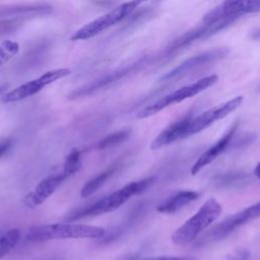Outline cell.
I'll list each match as a JSON object with an SVG mask.
<instances>
[{"instance_id":"1","label":"cell","mask_w":260,"mask_h":260,"mask_svg":"<svg viewBox=\"0 0 260 260\" xmlns=\"http://www.w3.org/2000/svg\"><path fill=\"white\" fill-rule=\"evenodd\" d=\"M155 181L154 177H148L139 181L128 183L121 189L107 195L91 205L79 209L72 213L68 218L70 220H77L84 217H91L116 210L131 197L145 192Z\"/></svg>"},{"instance_id":"2","label":"cell","mask_w":260,"mask_h":260,"mask_svg":"<svg viewBox=\"0 0 260 260\" xmlns=\"http://www.w3.org/2000/svg\"><path fill=\"white\" fill-rule=\"evenodd\" d=\"M106 230L101 226L81 223H50L28 229L26 239L29 242H45L58 239H102Z\"/></svg>"},{"instance_id":"3","label":"cell","mask_w":260,"mask_h":260,"mask_svg":"<svg viewBox=\"0 0 260 260\" xmlns=\"http://www.w3.org/2000/svg\"><path fill=\"white\" fill-rule=\"evenodd\" d=\"M221 211V204L216 199L209 198L196 213L173 233V243L178 246H184L194 242L202 232L219 217Z\"/></svg>"},{"instance_id":"4","label":"cell","mask_w":260,"mask_h":260,"mask_svg":"<svg viewBox=\"0 0 260 260\" xmlns=\"http://www.w3.org/2000/svg\"><path fill=\"white\" fill-rule=\"evenodd\" d=\"M217 78H218L217 75H208L201 79H198L197 81H195L193 83L184 85V86L166 94L165 96L158 99L157 101L148 105L147 107L143 108L140 112L137 113L136 117L139 119L148 118L150 116L157 114L158 112L162 111L164 109H166L172 105L181 103L186 99L195 96L198 93H200L201 91H203V90L207 89L208 87L212 86L213 84H215L217 81Z\"/></svg>"},{"instance_id":"5","label":"cell","mask_w":260,"mask_h":260,"mask_svg":"<svg viewBox=\"0 0 260 260\" xmlns=\"http://www.w3.org/2000/svg\"><path fill=\"white\" fill-rule=\"evenodd\" d=\"M146 0H130L128 2L122 3L119 6L112 9L110 12L95 18L94 20L86 23L79 29H77L71 36L72 41H83L88 40L107 28L113 26L114 24L122 21L125 17L130 15L138 6H140Z\"/></svg>"},{"instance_id":"6","label":"cell","mask_w":260,"mask_h":260,"mask_svg":"<svg viewBox=\"0 0 260 260\" xmlns=\"http://www.w3.org/2000/svg\"><path fill=\"white\" fill-rule=\"evenodd\" d=\"M71 73V71L67 68H59V69H53L50 71L45 72L43 75L40 77L32 79L28 82H25L14 89L4 93L1 98V102L4 104H9V103H15L22 101L26 98H29L39 91H41L44 87L47 85L68 76Z\"/></svg>"},{"instance_id":"7","label":"cell","mask_w":260,"mask_h":260,"mask_svg":"<svg viewBox=\"0 0 260 260\" xmlns=\"http://www.w3.org/2000/svg\"><path fill=\"white\" fill-rule=\"evenodd\" d=\"M260 0H224L219 5L206 13L203 22L228 20L235 22L239 17L259 11Z\"/></svg>"},{"instance_id":"8","label":"cell","mask_w":260,"mask_h":260,"mask_svg":"<svg viewBox=\"0 0 260 260\" xmlns=\"http://www.w3.org/2000/svg\"><path fill=\"white\" fill-rule=\"evenodd\" d=\"M260 214V203L257 202L246 209L239 211L231 216L226 217L224 220L219 222L213 230H211L206 236H204L201 240V244L220 241L224 239L226 236L232 234L235 230L239 229L240 226L244 225L250 220H253L259 217Z\"/></svg>"},{"instance_id":"9","label":"cell","mask_w":260,"mask_h":260,"mask_svg":"<svg viewBox=\"0 0 260 260\" xmlns=\"http://www.w3.org/2000/svg\"><path fill=\"white\" fill-rule=\"evenodd\" d=\"M243 102V96H236L228 102H224L220 105H217L198 116L192 117L186 131V137L193 134H197L200 131L211 126L213 123L223 119L235 110H237Z\"/></svg>"},{"instance_id":"10","label":"cell","mask_w":260,"mask_h":260,"mask_svg":"<svg viewBox=\"0 0 260 260\" xmlns=\"http://www.w3.org/2000/svg\"><path fill=\"white\" fill-rule=\"evenodd\" d=\"M229 51L228 49L223 48H218V49H213L209 50L206 52H203L201 54H198L196 56H193L184 62H182L180 65L166 73L164 76H161L160 80L161 81H171L175 80L178 78H182L186 76L187 74L200 69L208 64H212L222 58H224L228 55Z\"/></svg>"},{"instance_id":"11","label":"cell","mask_w":260,"mask_h":260,"mask_svg":"<svg viewBox=\"0 0 260 260\" xmlns=\"http://www.w3.org/2000/svg\"><path fill=\"white\" fill-rule=\"evenodd\" d=\"M233 22L228 20H218L214 22H203L199 24L198 26L186 31L176 40H174L169 47L166 49V54L171 55L175 52H178L179 50L191 45L192 43L199 41L201 39H206L209 36L225 28Z\"/></svg>"},{"instance_id":"12","label":"cell","mask_w":260,"mask_h":260,"mask_svg":"<svg viewBox=\"0 0 260 260\" xmlns=\"http://www.w3.org/2000/svg\"><path fill=\"white\" fill-rule=\"evenodd\" d=\"M52 7L46 3L17 4L0 7V23L12 24L23 19L42 16L50 13Z\"/></svg>"},{"instance_id":"13","label":"cell","mask_w":260,"mask_h":260,"mask_svg":"<svg viewBox=\"0 0 260 260\" xmlns=\"http://www.w3.org/2000/svg\"><path fill=\"white\" fill-rule=\"evenodd\" d=\"M69 177L65 172L51 175L39 183L34 191L29 192L23 197V204L26 207L35 208L45 202Z\"/></svg>"},{"instance_id":"14","label":"cell","mask_w":260,"mask_h":260,"mask_svg":"<svg viewBox=\"0 0 260 260\" xmlns=\"http://www.w3.org/2000/svg\"><path fill=\"white\" fill-rule=\"evenodd\" d=\"M142 65V60L140 61H137L136 63H133L131 65H128V66H125L119 70H116L93 82H91L90 84H87V85H84L80 88H77L75 89L74 91H72L70 94H69V99H77V98H81V96H84V95H87V94H90L111 83H114L118 80H120L122 77L126 76L127 74L135 71L139 66Z\"/></svg>"},{"instance_id":"15","label":"cell","mask_w":260,"mask_h":260,"mask_svg":"<svg viewBox=\"0 0 260 260\" xmlns=\"http://www.w3.org/2000/svg\"><path fill=\"white\" fill-rule=\"evenodd\" d=\"M238 122H236L220 139H218L211 147H209L197 158V160L193 164L191 168V175L194 176L197 173H199L203 168L211 164L219 154H221L228 148V146L232 143V139L236 134Z\"/></svg>"},{"instance_id":"16","label":"cell","mask_w":260,"mask_h":260,"mask_svg":"<svg viewBox=\"0 0 260 260\" xmlns=\"http://www.w3.org/2000/svg\"><path fill=\"white\" fill-rule=\"evenodd\" d=\"M192 114L189 113L182 117L180 120L174 122L165 130H162L151 142L150 148L152 150H157L164 146H167L177 140L186 138V131L190 120L192 119Z\"/></svg>"},{"instance_id":"17","label":"cell","mask_w":260,"mask_h":260,"mask_svg":"<svg viewBox=\"0 0 260 260\" xmlns=\"http://www.w3.org/2000/svg\"><path fill=\"white\" fill-rule=\"evenodd\" d=\"M198 197H199V193L196 191H192V190L180 191L176 193L174 196L167 199L161 204H159L156 207V210L160 213L172 214L177 212L184 206L188 205L192 201L196 200Z\"/></svg>"},{"instance_id":"18","label":"cell","mask_w":260,"mask_h":260,"mask_svg":"<svg viewBox=\"0 0 260 260\" xmlns=\"http://www.w3.org/2000/svg\"><path fill=\"white\" fill-rule=\"evenodd\" d=\"M119 167H120V165L118 162H115L114 165L110 166L107 170L103 171L98 176H95L93 179L88 181L82 187V189L80 191V196L85 198V197H88L89 195L93 194L95 191H98L109 180V178H111L116 173V171L119 169Z\"/></svg>"},{"instance_id":"19","label":"cell","mask_w":260,"mask_h":260,"mask_svg":"<svg viewBox=\"0 0 260 260\" xmlns=\"http://www.w3.org/2000/svg\"><path fill=\"white\" fill-rule=\"evenodd\" d=\"M20 239V231L18 229H10L0 236V258L8 255L17 245Z\"/></svg>"},{"instance_id":"20","label":"cell","mask_w":260,"mask_h":260,"mask_svg":"<svg viewBox=\"0 0 260 260\" xmlns=\"http://www.w3.org/2000/svg\"><path fill=\"white\" fill-rule=\"evenodd\" d=\"M131 134V129L126 128V129H122L119 131H116L114 133H111L109 135H107L106 137H104L103 139H101L98 143H96V148L98 149H106L112 146H115L117 144H120L121 142L125 141Z\"/></svg>"},{"instance_id":"21","label":"cell","mask_w":260,"mask_h":260,"mask_svg":"<svg viewBox=\"0 0 260 260\" xmlns=\"http://www.w3.org/2000/svg\"><path fill=\"white\" fill-rule=\"evenodd\" d=\"M80 155H81V150L74 148L65 157L62 171L65 172L67 175H69V177L74 175L81 168Z\"/></svg>"},{"instance_id":"22","label":"cell","mask_w":260,"mask_h":260,"mask_svg":"<svg viewBox=\"0 0 260 260\" xmlns=\"http://www.w3.org/2000/svg\"><path fill=\"white\" fill-rule=\"evenodd\" d=\"M18 44L6 40L0 44V68L18 52Z\"/></svg>"},{"instance_id":"23","label":"cell","mask_w":260,"mask_h":260,"mask_svg":"<svg viewBox=\"0 0 260 260\" xmlns=\"http://www.w3.org/2000/svg\"><path fill=\"white\" fill-rule=\"evenodd\" d=\"M245 174H225L215 178V183L218 186H235L237 184H243L246 180Z\"/></svg>"},{"instance_id":"24","label":"cell","mask_w":260,"mask_h":260,"mask_svg":"<svg viewBox=\"0 0 260 260\" xmlns=\"http://www.w3.org/2000/svg\"><path fill=\"white\" fill-rule=\"evenodd\" d=\"M13 139L9 136L0 138V158H2L12 147Z\"/></svg>"},{"instance_id":"25","label":"cell","mask_w":260,"mask_h":260,"mask_svg":"<svg viewBox=\"0 0 260 260\" xmlns=\"http://www.w3.org/2000/svg\"><path fill=\"white\" fill-rule=\"evenodd\" d=\"M249 257V252L247 250H238L234 254L228 256V260H247Z\"/></svg>"},{"instance_id":"26","label":"cell","mask_w":260,"mask_h":260,"mask_svg":"<svg viewBox=\"0 0 260 260\" xmlns=\"http://www.w3.org/2000/svg\"><path fill=\"white\" fill-rule=\"evenodd\" d=\"M141 260H195L187 257H174V256H155V257H145Z\"/></svg>"},{"instance_id":"27","label":"cell","mask_w":260,"mask_h":260,"mask_svg":"<svg viewBox=\"0 0 260 260\" xmlns=\"http://www.w3.org/2000/svg\"><path fill=\"white\" fill-rule=\"evenodd\" d=\"M138 259V255L137 254H134V255H130V256H127L123 259H119V260H137Z\"/></svg>"},{"instance_id":"28","label":"cell","mask_w":260,"mask_h":260,"mask_svg":"<svg viewBox=\"0 0 260 260\" xmlns=\"http://www.w3.org/2000/svg\"><path fill=\"white\" fill-rule=\"evenodd\" d=\"M259 166H260V165L257 164L256 167H255V170H254V175H255V177L258 178V179L260 178V174H259V168H260V167H259Z\"/></svg>"},{"instance_id":"29","label":"cell","mask_w":260,"mask_h":260,"mask_svg":"<svg viewBox=\"0 0 260 260\" xmlns=\"http://www.w3.org/2000/svg\"><path fill=\"white\" fill-rule=\"evenodd\" d=\"M5 88H6V86H0V93H2L4 90H5Z\"/></svg>"}]
</instances>
